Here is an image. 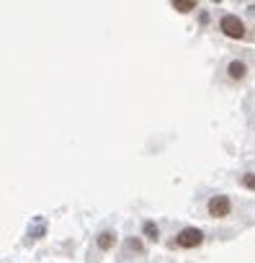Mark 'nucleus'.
I'll list each match as a JSON object with an SVG mask.
<instances>
[{"mask_svg":"<svg viewBox=\"0 0 255 263\" xmlns=\"http://www.w3.org/2000/svg\"><path fill=\"white\" fill-rule=\"evenodd\" d=\"M201 240H204V232L196 230V227H186V230H181L178 237H175V242H178L181 248H196V245H201Z\"/></svg>","mask_w":255,"mask_h":263,"instance_id":"nucleus-1","label":"nucleus"},{"mask_svg":"<svg viewBox=\"0 0 255 263\" xmlns=\"http://www.w3.org/2000/svg\"><path fill=\"white\" fill-rule=\"evenodd\" d=\"M219 26H222V31H224L227 36H232V39H242V36H245V24H242L237 16H224Z\"/></svg>","mask_w":255,"mask_h":263,"instance_id":"nucleus-2","label":"nucleus"},{"mask_svg":"<svg viewBox=\"0 0 255 263\" xmlns=\"http://www.w3.org/2000/svg\"><path fill=\"white\" fill-rule=\"evenodd\" d=\"M229 209H232V204H229L227 196H214V199L209 201V214H211V217H227Z\"/></svg>","mask_w":255,"mask_h":263,"instance_id":"nucleus-3","label":"nucleus"},{"mask_svg":"<svg viewBox=\"0 0 255 263\" xmlns=\"http://www.w3.org/2000/svg\"><path fill=\"white\" fill-rule=\"evenodd\" d=\"M227 72H229V78H232V80H242V78H245V72H247V67H245V62L234 60V62H229Z\"/></svg>","mask_w":255,"mask_h":263,"instance_id":"nucleus-4","label":"nucleus"},{"mask_svg":"<svg viewBox=\"0 0 255 263\" xmlns=\"http://www.w3.org/2000/svg\"><path fill=\"white\" fill-rule=\"evenodd\" d=\"M113 242H116V235H113V232H108V230H106V232H101V235H98V248H101V250L113 248Z\"/></svg>","mask_w":255,"mask_h":263,"instance_id":"nucleus-5","label":"nucleus"},{"mask_svg":"<svg viewBox=\"0 0 255 263\" xmlns=\"http://www.w3.org/2000/svg\"><path fill=\"white\" fill-rule=\"evenodd\" d=\"M173 8H175V11H181V13H186V11H193V8H196V3H193V0H186V3H183V0H175Z\"/></svg>","mask_w":255,"mask_h":263,"instance_id":"nucleus-6","label":"nucleus"},{"mask_svg":"<svg viewBox=\"0 0 255 263\" xmlns=\"http://www.w3.org/2000/svg\"><path fill=\"white\" fill-rule=\"evenodd\" d=\"M242 186H247V189H252V191H255V173L242 176Z\"/></svg>","mask_w":255,"mask_h":263,"instance_id":"nucleus-7","label":"nucleus"},{"mask_svg":"<svg viewBox=\"0 0 255 263\" xmlns=\"http://www.w3.org/2000/svg\"><path fill=\"white\" fill-rule=\"evenodd\" d=\"M145 232H147L152 240H158V227H155L152 222H147V224H145Z\"/></svg>","mask_w":255,"mask_h":263,"instance_id":"nucleus-8","label":"nucleus"}]
</instances>
